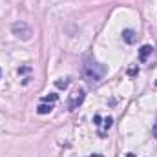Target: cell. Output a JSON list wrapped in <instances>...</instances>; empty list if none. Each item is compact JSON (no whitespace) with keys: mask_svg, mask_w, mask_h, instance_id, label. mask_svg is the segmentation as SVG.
<instances>
[{"mask_svg":"<svg viewBox=\"0 0 157 157\" xmlns=\"http://www.w3.org/2000/svg\"><path fill=\"white\" fill-rule=\"evenodd\" d=\"M122 40H124L126 44H133V42L137 40L135 31H133V29H124V31H122Z\"/></svg>","mask_w":157,"mask_h":157,"instance_id":"4","label":"cell"},{"mask_svg":"<svg viewBox=\"0 0 157 157\" xmlns=\"http://www.w3.org/2000/svg\"><path fill=\"white\" fill-rule=\"evenodd\" d=\"M152 133H154V139L157 141V122L154 124V128H152Z\"/></svg>","mask_w":157,"mask_h":157,"instance_id":"9","label":"cell"},{"mask_svg":"<svg viewBox=\"0 0 157 157\" xmlns=\"http://www.w3.org/2000/svg\"><path fill=\"white\" fill-rule=\"evenodd\" d=\"M104 126H106V128H110V126H112V119H110V117L104 121Z\"/></svg>","mask_w":157,"mask_h":157,"instance_id":"10","label":"cell"},{"mask_svg":"<svg viewBox=\"0 0 157 157\" xmlns=\"http://www.w3.org/2000/svg\"><path fill=\"white\" fill-rule=\"evenodd\" d=\"M68 84H70V80H57V86L59 88H66Z\"/></svg>","mask_w":157,"mask_h":157,"instance_id":"8","label":"cell"},{"mask_svg":"<svg viewBox=\"0 0 157 157\" xmlns=\"http://www.w3.org/2000/svg\"><path fill=\"white\" fill-rule=\"evenodd\" d=\"M106 71H108V68L101 62H95V60H86L84 66H82V75L90 82H99L106 75Z\"/></svg>","mask_w":157,"mask_h":157,"instance_id":"1","label":"cell"},{"mask_svg":"<svg viewBox=\"0 0 157 157\" xmlns=\"http://www.w3.org/2000/svg\"><path fill=\"white\" fill-rule=\"evenodd\" d=\"M11 31H13V35H15L17 39H20V40H31V35H33L31 28H29L24 20L15 22V24L11 26Z\"/></svg>","mask_w":157,"mask_h":157,"instance_id":"2","label":"cell"},{"mask_svg":"<svg viewBox=\"0 0 157 157\" xmlns=\"http://www.w3.org/2000/svg\"><path fill=\"white\" fill-rule=\"evenodd\" d=\"M84 97H86V93H84V90H82V88H78V90H75V91L71 93L70 101H68V108H70V110H75V108H78V106L82 104Z\"/></svg>","mask_w":157,"mask_h":157,"instance_id":"3","label":"cell"},{"mask_svg":"<svg viewBox=\"0 0 157 157\" xmlns=\"http://www.w3.org/2000/svg\"><path fill=\"white\" fill-rule=\"evenodd\" d=\"M57 101V93H51V95H46L42 99V102H55Z\"/></svg>","mask_w":157,"mask_h":157,"instance_id":"7","label":"cell"},{"mask_svg":"<svg viewBox=\"0 0 157 157\" xmlns=\"http://www.w3.org/2000/svg\"><path fill=\"white\" fill-rule=\"evenodd\" d=\"M53 110V102H49V104H46V102H40L39 108H37V113L40 115H46V113H49Z\"/></svg>","mask_w":157,"mask_h":157,"instance_id":"6","label":"cell"},{"mask_svg":"<svg viewBox=\"0 0 157 157\" xmlns=\"http://www.w3.org/2000/svg\"><path fill=\"white\" fill-rule=\"evenodd\" d=\"M152 51H154V48H152V46H148V44H146V46H143V48L139 49V60H141V62H144Z\"/></svg>","mask_w":157,"mask_h":157,"instance_id":"5","label":"cell"}]
</instances>
